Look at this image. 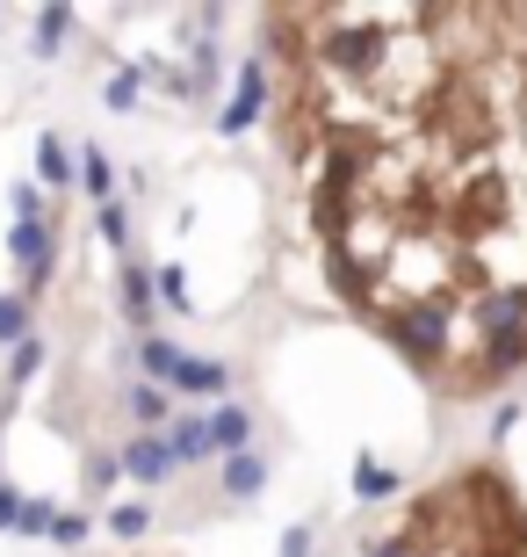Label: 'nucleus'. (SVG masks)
Masks as SVG:
<instances>
[{
	"mask_svg": "<svg viewBox=\"0 0 527 557\" xmlns=\"http://www.w3.org/2000/svg\"><path fill=\"white\" fill-rule=\"evenodd\" d=\"M376 557H527V507L506 471L463 463L390 521Z\"/></svg>",
	"mask_w": 527,
	"mask_h": 557,
	"instance_id": "2",
	"label": "nucleus"
},
{
	"mask_svg": "<svg viewBox=\"0 0 527 557\" xmlns=\"http://www.w3.org/2000/svg\"><path fill=\"white\" fill-rule=\"evenodd\" d=\"M267 131L325 289L434 398L527 376V0L267 8Z\"/></svg>",
	"mask_w": 527,
	"mask_h": 557,
	"instance_id": "1",
	"label": "nucleus"
}]
</instances>
